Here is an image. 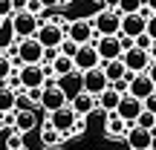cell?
Returning a JSON list of instances; mask_svg holds the SVG:
<instances>
[{
	"instance_id": "obj_11",
	"label": "cell",
	"mask_w": 156,
	"mask_h": 150,
	"mask_svg": "<svg viewBox=\"0 0 156 150\" xmlns=\"http://www.w3.org/2000/svg\"><path fill=\"white\" fill-rule=\"evenodd\" d=\"M73 67L78 69V72H90V69L101 67V58H98V52H95L93 44L78 46V52H75V58H73Z\"/></svg>"
},
{
	"instance_id": "obj_1",
	"label": "cell",
	"mask_w": 156,
	"mask_h": 150,
	"mask_svg": "<svg viewBox=\"0 0 156 150\" xmlns=\"http://www.w3.org/2000/svg\"><path fill=\"white\" fill-rule=\"evenodd\" d=\"M15 72H17V78H20V89H23V92H26V89H44L46 81H49V78H55V75H52V69L44 67V64L20 67V69H15Z\"/></svg>"
},
{
	"instance_id": "obj_6",
	"label": "cell",
	"mask_w": 156,
	"mask_h": 150,
	"mask_svg": "<svg viewBox=\"0 0 156 150\" xmlns=\"http://www.w3.org/2000/svg\"><path fill=\"white\" fill-rule=\"evenodd\" d=\"M12 26H15L17 40H26V38H35V35H38L41 17L29 15V12H15V15H12Z\"/></svg>"
},
{
	"instance_id": "obj_7",
	"label": "cell",
	"mask_w": 156,
	"mask_h": 150,
	"mask_svg": "<svg viewBox=\"0 0 156 150\" xmlns=\"http://www.w3.org/2000/svg\"><path fill=\"white\" fill-rule=\"evenodd\" d=\"M122 64H124V69H127L130 75H142V72H147V67H151V55H147V52H142V49H127L122 55Z\"/></svg>"
},
{
	"instance_id": "obj_5",
	"label": "cell",
	"mask_w": 156,
	"mask_h": 150,
	"mask_svg": "<svg viewBox=\"0 0 156 150\" xmlns=\"http://www.w3.org/2000/svg\"><path fill=\"white\" fill-rule=\"evenodd\" d=\"M32 64H44V46L35 38L17 40V67H32Z\"/></svg>"
},
{
	"instance_id": "obj_12",
	"label": "cell",
	"mask_w": 156,
	"mask_h": 150,
	"mask_svg": "<svg viewBox=\"0 0 156 150\" xmlns=\"http://www.w3.org/2000/svg\"><path fill=\"white\" fill-rule=\"evenodd\" d=\"M142 110H145V104H142L139 98H133V95H122L116 116L122 118V121H127V127H130V124H136V118L142 116Z\"/></svg>"
},
{
	"instance_id": "obj_15",
	"label": "cell",
	"mask_w": 156,
	"mask_h": 150,
	"mask_svg": "<svg viewBox=\"0 0 156 150\" xmlns=\"http://www.w3.org/2000/svg\"><path fill=\"white\" fill-rule=\"evenodd\" d=\"M145 29H147V20H145L142 15H124V17H122V29H119V35L136 40L139 35H145Z\"/></svg>"
},
{
	"instance_id": "obj_34",
	"label": "cell",
	"mask_w": 156,
	"mask_h": 150,
	"mask_svg": "<svg viewBox=\"0 0 156 150\" xmlns=\"http://www.w3.org/2000/svg\"><path fill=\"white\" fill-rule=\"evenodd\" d=\"M145 32H147V38L156 44V15H153V17H147V29H145Z\"/></svg>"
},
{
	"instance_id": "obj_3",
	"label": "cell",
	"mask_w": 156,
	"mask_h": 150,
	"mask_svg": "<svg viewBox=\"0 0 156 150\" xmlns=\"http://www.w3.org/2000/svg\"><path fill=\"white\" fill-rule=\"evenodd\" d=\"M93 29L98 38H119V29H122V15L116 9H101L93 17Z\"/></svg>"
},
{
	"instance_id": "obj_4",
	"label": "cell",
	"mask_w": 156,
	"mask_h": 150,
	"mask_svg": "<svg viewBox=\"0 0 156 150\" xmlns=\"http://www.w3.org/2000/svg\"><path fill=\"white\" fill-rule=\"evenodd\" d=\"M64 26H67V23H64ZM64 26H61V23H52V20L41 23V26H38V35H35V40H38L44 49H61V44L67 40Z\"/></svg>"
},
{
	"instance_id": "obj_22",
	"label": "cell",
	"mask_w": 156,
	"mask_h": 150,
	"mask_svg": "<svg viewBox=\"0 0 156 150\" xmlns=\"http://www.w3.org/2000/svg\"><path fill=\"white\" fill-rule=\"evenodd\" d=\"M104 133L110 136V139H119V136L127 133V121H122L116 113H107V118H104Z\"/></svg>"
},
{
	"instance_id": "obj_27",
	"label": "cell",
	"mask_w": 156,
	"mask_h": 150,
	"mask_svg": "<svg viewBox=\"0 0 156 150\" xmlns=\"http://www.w3.org/2000/svg\"><path fill=\"white\" fill-rule=\"evenodd\" d=\"M142 6H145V0H119V15H139V12H142Z\"/></svg>"
},
{
	"instance_id": "obj_21",
	"label": "cell",
	"mask_w": 156,
	"mask_h": 150,
	"mask_svg": "<svg viewBox=\"0 0 156 150\" xmlns=\"http://www.w3.org/2000/svg\"><path fill=\"white\" fill-rule=\"evenodd\" d=\"M35 124H38L35 110H15V130L17 133H29Z\"/></svg>"
},
{
	"instance_id": "obj_42",
	"label": "cell",
	"mask_w": 156,
	"mask_h": 150,
	"mask_svg": "<svg viewBox=\"0 0 156 150\" xmlns=\"http://www.w3.org/2000/svg\"><path fill=\"white\" fill-rule=\"evenodd\" d=\"M147 55H151V61H156V44L151 46V52H147Z\"/></svg>"
},
{
	"instance_id": "obj_41",
	"label": "cell",
	"mask_w": 156,
	"mask_h": 150,
	"mask_svg": "<svg viewBox=\"0 0 156 150\" xmlns=\"http://www.w3.org/2000/svg\"><path fill=\"white\" fill-rule=\"evenodd\" d=\"M107 3V9H119V0H104Z\"/></svg>"
},
{
	"instance_id": "obj_39",
	"label": "cell",
	"mask_w": 156,
	"mask_h": 150,
	"mask_svg": "<svg viewBox=\"0 0 156 150\" xmlns=\"http://www.w3.org/2000/svg\"><path fill=\"white\" fill-rule=\"evenodd\" d=\"M147 78H151V81H153V87H156V61L147 67Z\"/></svg>"
},
{
	"instance_id": "obj_43",
	"label": "cell",
	"mask_w": 156,
	"mask_h": 150,
	"mask_svg": "<svg viewBox=\"0 0 156 150\" xmlns=\"http://www.w3.org/2000/svg\"><path fill=\"white\" fill-rule=\"evenodd\" d=\"M151 150H156V133H153V141H151Z\"/></svg>"
},
{
	"instance_id": "obj_2",
	"label": "cell",
	"mask_w": 156,
	"mask_h": 150,
	"mask_svg": "<svg viewBox=\"0 0 156 150\" xmlns=\"http://www.w3.org/2000/svg\"><path fill=\"white\" fill-rule=\"evenodd\" d=\"M64 35H67V40H73L75 46H87V44H95V40H98V35H95V29H93V20H87V17L69 20L67 26H64Z\"/></svg>"
},
{
	"instance_id": "obj_16",
	"label": "cell",
	"mask_w": 156,
	"mask_h": 150,
	"mask_svg": "<svg viewBox=\"0 0 156 150\" xmlns=\"http://www.w3.org/2000/svg\"><path fill=\"white\" fill-rule=\"evenodd\" d=\"M124 139H127L130 150H151L153 133H151V130H142V127H136V124H130V127H127V133H124Z\"/></svg>"
},
{
	"instance_id": "obj_31",
	"label": "cell",
	"mask_w": 156,
	"mask_h": 150,
	"mask_svg": "<svg viewBox=\"0 0 156 150\" xmlns=\"http://www.w3.org/2000/svg\"><path fill=\"white\" fill-rule=\"evenodd\" d=\"M15 15V6H12V0H0V20H6V17Z\"/></svg>"
},
{
	"instance_id": "obj_13",
	"label": "cell",
	"mask_w": 156,
	"mask_h": 150,
	"mask_svg": "<svg viewBox=\"0 0 156 150\" xmlns=\"http://www.w3.org/2000/svg\"><path fill=\"white\" fill-rule=\"evenodd\" d=\"M95 52H98V58L101 61H119V58L124 55V49H122V44H119V38H98L95 40Z\"/></svg>"
},
{
	"instance_id": "obj_25",
	"label": "cell",
	"mask_w": 156,
	"mask_h": 150,
	"mask_svg": "<svg viewBox=\"0 0 156 150\" xmlns=\"http://www.w3.org/2000/svg\"><path fill=\"white\" fill-rule=\"evenodd\" d=\"M104 75H107V81L110 84H116V81H122L124 75H127V69H124V64H122V58H119V61H107L104 67Z\"/></svg>"
},
{
	"instance_id": "obj_24",
	"label": "cell",
	"mask_w": 156,
	"mask_h": 150,
	"mask_svg": "<svg viewBox=\"0 0 156 150\" xmlns=\"http://www.w3.org/2000/svg\"><path fill=\"white\" fill-rule=\"evenodd\" d=\"M61 141H64V136L58 133L49 121L41 127V145H44V147H61Z\"/></svg>"
},
{
	"instance_id": "obj_23",
	"label": "cell",
	"mask_w": 156,
	"mask_h": 150,
	"mask_svg": "<svg viewBox=\"0 0 156 150\" xmlns=\"http://www.w3.org/2000/svg\"><path fill=\"white\" fill-rule=\"evenodd\" d=\"M119 101H122V95H119L116 89L110 87V89H104V92L95 98V104H98L104 113H116V110H119Z\"/></svg>"
},
{
	"instance_id": "obj_33",
	"label": "cell",
	"mask_w": 156,
	"mask_h": 150,
	"mask_svg": "<svg viewBox=\"0 0 156 150\" xmlns=\"http://www.w3.org/2000/svg\"><path fill=\"white\" fill-rule=\"evenodd\" d=\"M23 95L29 98V104H41V95H44V89H26Z\"/></svg>"
},
{
	"instance_id": "obj_20",
	"label": "cell",
	"mask_w": 156,
	"mask_h": 150,
	"mask_svg": "<svg viewBox=\"0 0 156 150\" xmlns=\"http://www.w3.org/2000/svg\"><path fill=\"white\" fill-rule=\"evenodd\" d=\"M15 44H17L15 26H12V17H6V20H0V52H9Z\"/></svg>"
},
{
	"instance_id": "obj_9",
	"label": "cell",
	"mask_w": 156,
	"mask_h": 150,
	"mask_svg": "<svg viewBox=\"0 0 156 150\" xmlns=\"http://www.w3.org/2000/svg\"><path fill=\"white\" fill-rule=\"evenodd\" d=\"M67 104H69V101L64 98V92L55 87V81H46V87H44V95H41V107H44V110L52 116V113L64 110Z\"/></svg>"
},
{
	"instance_id": "obj_18",
	"label": "cell",
	"mask_w": 156,
	"mask_h": 150,
	"mask_svg": "<svg viewBox=\"0 0 156 150\" xmlns=\"http://www.w3.org/2000/svg\"><path fill=\"white\" fill-rule=\"evenodd\" d=\"M69 107H73V113H75L78 118H87V116H93V110H95L98 104H95V98H93V95L81 92L78 98H73V101H69Z\"/></svg>"
},
{
	"instance_id": "obj_19",
	"label": "cell",
	"mask_w": 156,
	"mask_h": 150,
	"mask_svg": "<svg viewBox=\"0 0 156 150\" xmlns=\"http://www.w3.org/2000/svg\"><path fill=\"white\" fill-rule=\"evenodd\" d=\"M17 95H20V92L9 89L6 81H0V116H9V113L17 110Z\"/></svg>"
},
{
	"instance_id": "obj_10",
	"label": "cell",
	"mask_w": 156,
	"mask_h": 150,
	"mask_svg": "<svg viewBox=\"0 0 156 150\" xmlns=\"http://www.w3.org/2000/svg\"><path fill=\"white\" fill-rule=\"evenodd\" d=\"M81 75H84V92L93 95V98H98L104 89H110V81H107V75H104L101 67L90 69V72H81Z\"/></svg>"
},
{
	"instance_id": "obj_35",
	"label": "cell",
	"mask_w": 156,
	"mask_h": 150,
	"mask_svg": "<svg viewBox=\"0 0 156 150\" xmlns=\"http://www.w3.org/2000/svg\"><path fill=\"white\" fill-rule=\"evenodd\" d=\"M84 127H87V121H84V118H75V124H73V130H69V136H81Z\"/></svg>"
},
{
	"instance_id": "obj_36",
	"label": "cell",
	"mask_w": 156,
	"mask_h": 150,
	"mask_svg": "<svg viewBox=\"0 0 156 150\" xmlns=\"http://www.w3.org/2000/svg\"><path fill=\"white\" fill-rule=\"evenodd\" d=\"M142 104H145V110H147V113H153V116H156V92H153V95H147Z\"/></svg>"
},
{
	"instance_id": "obj_38",
	"label": "cell",
	"mask_w": 156,
	"mask_h": 150,
	"mask_svg": "<svg viewBox=\"0 0 156 150\" xmlns=\"http://www.w3.org/2000/svg\"><path fill=\"white\" fill-rule=\"evenodd\" d=\"M26 3H29V0H12V6H15V12H26Z\"/></svg>"
},
{
	"instance_id": "obj_44",
	"label": "cell",
	"mask_w": 156,
	"mask_h": 150,
	"mask_svg": "<svg viewBox=\"0 0 156 150\" xmlns=\"http://www.w3.org/2000/svg\"><path fill=\"white\" fill-rule=\"evenodd\" d=\"M12 150H26V147H12Z\"/></svg>"
},
{
	"instance_id": "obj_17",
	"label": "cell",
	"mask_w": 156,
	"mask_h": 150,
	"mask_svg": "<svg viewBox=\"0 0 156 150\" xmlns=\"http://www.w3.org/2000/svg\"><path fill=\"white\" fill-rule=\"evenodd\" d=\"M75 118H78V116L73 113V107L67 104L64 110H58V113H52V116H49V124H52V127H55L61 136H69V130H73Z\"/></svg>"
},
{
	"instance_id": "obj_30",
	"label": "cell",
	"mask_w": 156,
	"mask_h": 150,
	"mask_svg": "<svg viewBox=\"0 0 156 150\" xmlns=\"http://www.w3.org/2000/svg\"><path fill=\"white\" fill-rule=\"evenodd\" d=\"M133 46H136V49H142V52H151V46H153V40L147 38V32H145V35H139V38L133 40Z\"/></svg>"
},
{
	"instance_id": "obj_26",
	"label": "cell",
	"mask_w": 156,
	"mask_h": 150,
	"mask_svg": "<svg viewBox=\"0 0 156 150\" xmlns=\"http://www.w3.org/2000/svg\"><path fill=\"white\" fill-rule=\"evenodd\" d=\"M49 69H52V75H55V78H61V75H69V72H75V67H73V58H67V55H58L55 61L49 64Z\"/></svg>"
},
{
	"instance_id": "obj_14",
	"label": "cell",
	"mask_w": 156,
	"mask_h": 150,
	"mask_svg": "<svg viewBox=\"0 0 156 150\" xmlns=\"http://www.w3.org/2000/svg\"><path fill=\"white\" fill-rule=\"evenodd\" d=\"M156 92V87H153V81L147 78V72H142V75H133L130 78V84H127V95H133V98H139V101H145L147 95H153Z\"/></svg>"
},
{
	"instance_id": "obj_32",
	"label": "cell",
	"mask_w": 156,
	"mask_h": 150,
	"mask_svg": "<svg viewBox=\"0 0 156 150\" xmlns=\"http://www.w3.org/2000/svg\"><path fill=\"white\" fill-rule=\"evenodd\" d=\"M75 52H78V46L73 44V40H64V44H61V55H67V58H75Z\"/></svg>"
},
{
	"instance_id": "obj_29",
	"label": "cell",
	"mask_w": 156,
	"mask_h": 150,
	"mask_svg": "<svg viewBox=\"0 0 156 150\" xmlns=\"http://www.w3.org/2000/svg\"><path fill=\"white\" fill-rule=\"evenodd\" d=\"M12 72H15V64H12V58L0 52V81H9Z\"/></svg>"
},
{
	"instance_id": "obj_45",
	"label": "cell",
	"mask_w": 156,
	"mask_h": 150,
	"mask_svg": "<svg viewBox=\"0 0 156 150\" xmlns=\"http://www.w3.org/2000/svg\"><path fill=\"white\" fill-rule=\"evenodd\" d=\"M0 127H3V116H0Z\"/></svg>"
},
{
	"instance_id": "obj_28",
	"label": "cell",
	"mask_w": 156,
	"mask_h": 150,
	"mask_svg": "<svg viewBox=\"0 0 156 150\" xmlns=\"http://www.w3.org/2000/svg\"><path fill=\"white\" fill-rule=\"evenodd\" d=\"M136 127H142V130H151V133H156V116H153V113H147V110H142V116L136 118Z\"/></svg>"
},
{
	"instance_id": "obj_8",
	"label": "cell",
	"mask_w": 156,
	"mask_h": 150,
	"mask_svg": "<svg viewBox=\"0 0 156 150\" xmlns=\"http://www.w3.org/2000/svg\"><path fill=\"white\" fill-rule=\"evenodd\" d=\"M55 87L64 92V98L67 101H73V98H78V95L84 92V75L78 72H69V75H61V78H55Z\"/></svg>"
},
{
	"instance_id": "obj_37",
	"label": "cell",
	"mask_w": 156,
	"mask_h": 150,
	"mask_svg": "<svg viewBox=\"0 0 156 150\" xmlns=\"http://www.w3.org/2000/svg\"><path fill=\"white\" fill-rule=\"evenodd\" d=\"M61 3H67V0H41L44 9H55V6H61Z\"/></svg>"
},
{
	"instance_id": "obj_40",
	"label": "cell",
	"mask_w": 156,
	"mask_h": 150,
	"mask_svg": "<svg viewBox=\"0 0 156 150\" xmlns=\"http://www.w3.org/2000/svg\"><path fill=\"white\" fill-rule=\"evenodd\" d=\"M145 6H147V9H151L153 15H156V0H145Z\"/></svg>"
}]
</instances>
